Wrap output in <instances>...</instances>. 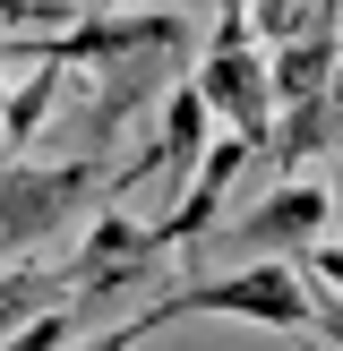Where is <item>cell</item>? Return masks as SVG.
Listing matches in <instances>:
<instances>
[{"label":"cell","mask_w":343,"mask_h":351,"mask_svg":"<svg viewBox=\"0 0 343 351\" xmlns=\"http://www.w3.org/2000/svg\"><path fill=\"white\" fill-rule=\"evenodd\" d=\"M69 291H78L69 266H60V274H43V266H0V343H9L17 326H34L43 308H60Z\"/></svg>","instance_id":"cell-9"},{"label":"cell","mask_w":343,"mask_h":351,"mask_svg":"<svg viewBox=\"0 0 343 351\" xmlns=\"http://www.w3.org/2000/svg\"><path fill=\"white\" fill-rule=\"evenodd\" d=\"M154 308H163V317H249V326H274V335H309V326L343 335V308H326L318 291H309L300 257H249V266H232V274H206V283L163 291Z\"/></svg>","instance_id":"cell-1"},{"label":"cell","mask_w":343,"mask_h":351,"mask_svg":"<svg viewBox=\"0 0 343 351\" xmlns=\"http://www.w3.org/2000/svg\"><path fill=\"white\" fill-rule=\"evenodd\" d=\"M274 112H292V103H318L326 86H335V69H343V34L335 26H318V34H292V43H274Z\"/></svg>","instance_id":"cell-7"},{"label":"cell","mask_w":343,"mask_h":351,"mask_svg":"<svg viewBox=\"0 0 343 351\" xmlns=\"http://www.w3.org/2000/svg\"><path fill=\"white\" fill-rule=\"evenodd\" d=\"M215 154V103L198 95V77L189 86H172L163 95V137H154V171H172V180H198V163Z\"/></svg>","instance_id":"cell-6"},{"label":"cell","mask_w":343,"mask_h":351,"mask_svg":"<svg viewBox=\"0 0 343 351\" xmlns=\"http://www.w3.org/2000/svg\"><path fill=\"white\" fill-rule=\"evenodd\" d=\"M326 146H335V120H326V95H318V103H292V112L274 120L266 163H274V171H300L309 154H326Z\"/></svg>","instance_id":"cell-10"},{"label":"cell","mask_w":343,"mask_h":351,"mask_svg":"<svg viewBox=\"0 0 343 351\" xmlns=\"http://www.w3.org/2000/svg\"><path fill=\"white\" fill-rule=\"evenodd\" d=\"M249 154H266V146H249V137H232V129L215 137V154L198 163L189 197L172 206L163 223H154V232H163V249H189V240H206V232H215V215H223V197H232V180L249 171Z\"/></svg>","instance_id":"cell-5"},{"label":"cell","mask_w":343,"mask_h":351,"mask_svg":"<svg viewBox=\"0 0 343 351\" xmlns=\"http://www.w3.org/2000/svg\"><path fill=\"white\" fill-rule=\"evenodd\" d=\"M335 197H343V154H335Z\"/></svg>","instance_id":"cell-14"},{"label":"cell","mask_w":343,"mask_h":351,"mask_svg":"<svg viewBox=\"0 0 343 351\" xmlns=\"http://www.w3.org/2000/svg\"><path fill=\"white\" fill-rule=\"evenodd\" d=\"M154 257H163V232H154V223L103 215L95 232H86V249L69 257V283H78V291H120V283H137Z\"/></svg>","instance_id":"cell-4"},{"label":"cell","mask_w":343,"mask_h":351,"mask_svg":"<svg viewBox=\"0 0 343 351\" xmlns=\"http://www.w3.org/2000/svg\"><path fill=\"white\" fill-rule=\"evenodd\" d=\"M0 103H9V86H0Z\"/></svg>","instance_id":"cell-15"},{"label":"cell","mask_w":343,"mask_h":351,"mask_svg":"<svg viewBox=\"0 0 343 351\" xmlns=\"http://www.w3.org/2000/svg\"><path fill=\"white\" fill-rule=\"evenodd\" d=\"M60 77H69L60 60H34V77H26V86H9V103H0V137H9V154H26L34 137H43L51 103H60Z\"/></svg>","instance_id":"cell-8"},{"label":"cell","mask_w":343,"mask_h":351,"mask_svg":"<svg viewBox=\"0 0 343 351\" xmlns=\"http://www.w3.org/2000/svg\"><path fill=\"white\" fill-rule=\"evenodd\" d=\"M326 120H335V146H343V69H335V86H326Z\"/></svg>","instance_id":"cell-13"},{"label":"cell","mask_w":343,"mask_h":351,"mask_svg":"<svg viewBox=\"0 0 343 351\" xmlns=\"http://www.w3.org/2000/svg\"><path fill=\"white\" fill-rule=\"evenodd\" d=\"M154 326H172V317H163V308H137L129 326H112V335H86V343H69V351H137Z\"/></svg>","instance_id":"cell-12"},{"label":"cell","mask_w":343,"mask_h":351,"mask_svg":"<svg viewBox=\"0 0 343 351\" xmlns=\"http://www.w3.org/2000/svg\"><path fill=\"white\" fill-rule=\"evenodd\" d=\"M335 215H343V197L335 189H309V180H283V189H266V197L249 206V215L232 223V249L240 257H300V249H318L326 232H335Z\"/></svg>","instance_id":"cell-3"},{"label":"cell","mask_w":343,"mask_h":351,"mask_svg":"<svg viewBox=\"0 0 343 351\" xmlns=\"http://www.w3.org/2000/svg\"><path fill=\"white\" fill-rule=\"evenodd\" d=\"M335 223H343V215H335Z\"/></svg>","instance_id":"cell-17"},{"label":"cell","mask_w":343,"mask_h":351,"mask_svg":"<svg viewBox=\"0 0 343 351\" xmlns=\"http://www.w3.org/2000/svg\"><path fill=\"white\" fill-rule=\"evenodd\" d=\"M69 343H78V308H43V317L17 326L0 351H69Z\"/></svg>","instance_id":"cell-11"},{"label":"cell","mask_w":343,"mask_h":351,"mask_svg":"<svg viewBox=\"0 0 343 351\" xmlns=\"http://www.w3.org/2000/svg\"><path fill=\"white\" fill-rule=\"evenodd\" d=\"M335 9H343V0H335Z\"/></svg>","instance_id":"cell-16"},{"label":"cell","mask_w":343,"mask_h":351,"mask_svg":"<svg viewBox=\"0 0 343 351\" xmlns=\"http://www.w3.org/2000/svg\"><path fill=\"white\" fill-rule=\"evenodd\" d=\"M249 0H223L215 9V43H206V60H198V95L215 103V120L232 137H249V146H274V69L257 60V43H249Z\"/></svg>","instance_id":"cell-2"}]
</instances>
